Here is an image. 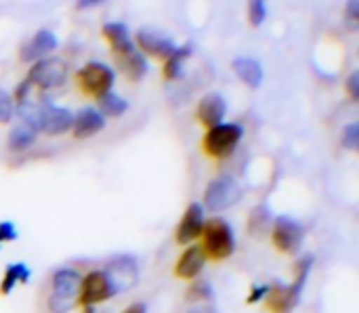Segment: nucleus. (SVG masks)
Wrapping results in <instances>:
<instances>
[{
  "mask_svg": "<svg viewBox=\"0 0 359 313\" xmlns=\"http://www.w3.org/2000/svg\"><path fill=\"white\" fill-rule=\"evenodd\" d=\"M80 286L82 276L78 269L63 267L53 274L50 280V295H48V312L50 313H69L80 299Z\"/></svg>",
  "mask_w": 359,
  "mask_h": 313,
  "instance_id": "1",
  "label": "nucleus"
},
{
  "mask_svg": "<svg viewBox=\"0 0 359 313\" xmlns=\"http://www.w3.org/2000/svg\"><path fill=\"white\" fill-rule=\"evenodd\" d=\"M202 251H204L206 259H212V261L229 259L236 251V238H233V229L229 227V223H225L221 219H212V221L204 223Z\"/></svg>",
  "mask_w": 359,
  "mask_h": 313,
  "instance_id": "2",
  "label": "nucleus"
},
{
  "mask_svg": "<svg viewBox=\"0 0 359 313\" xmlns=\"http://www.w3.org/2000/svg\"><path fill=\"white\" fill-rule=\"evenodd\" d=\"M242 135H244V128L233 122H225V124H217L208 128L202 141L206 156L217 158V160L229 158L236 152L238 143L242 141Z\"/></svg>",
  "mask_w": 359,
  "mask_h": 313,
  "instance_id": "3",
  "label": "nucleus"
},
{
  "mask_svg": "<svg viewBox=\"0 0 359 313\" xmlns=\"http://www.w3.org/2000/svg\"><path fill=\"white\" fill-rule=\"evenodd\" d=\"M240 198H242V185L229 175L217 177L204 189V206L212 213H223L236 206Z\"/></svg>",
  "mask_w": 359,
  "mask_h": 313,
  "instance_id": "4",
  "label": "nucleus"
},
{
  "mask_svg": "<svg viewBox=\"0 0 359 313\" xmlns=\"http://www.w3.org/2000/svg\"><path fill=\"white\" fill-rule=\"evenodd\" d=\"M76 80H78L84 95L99 99L111 91L116 76H114V69L109 65H105L101 61H88L82 69H78Z\"/></svg>",
  "mask_w": 359,
  "mask_h": 313,
  "instance_id": "5",
  "label": "nucleus"
},
{
  "mask_svg": "<svg viewBox=\"0 0 359 313\" xmlns=\"http://www.w3.org/2000/svg\"><path fill=\"white\" fill-rule=\"evenodd\" d=\"M69 74V67L63 59L50 57V59H40L36 61L29 72H27V82L40 91H48V88H57L61 84H65Z\"/></svg>",
  "mask_w": 359,
  "mask_h": 313,
  "instance_id": "6",
  "label": "nucleus"
},
{
  "mask_svg": "<svg viewBox=\"0 0 359 313\" xmlns=\"http://www.w3.org/2000/svg\"><path fill=\"white\" fill-rule=\"evenodd\" d=\"M103 274L109 280L114 295H120L135 288V284L139 282V263L130 255H116L105 263Z\"/></svg>",
  "mask_w": 359,
  "mask_h": 313,
  "instance_id": "7",
  "label": "nucleus"
},
{
  "mask_svg": "<svg viewBox=\"0 0 359 313\" xmlns=\"http://www.w3.org/2000/svg\"><path fill=\"white\" fill-rule=\"evenodd\" d=\"M305 240V227L292 217H278L271 227V242L282 253H297Z\"/></svg>",
  "mask_w": 359,
  "mask_h": 313,
  "instance_id": "8",
  "label": "nucleus"
},
{
  "mask_svg": "<svg viewBox=\"0 0 359 313\" xmlns=\"http://www.w3.org/2000/svg\"><path fill=\"white\" fill-rule=\"evenodd\" d=\"M116 297L114 288L109 284V280L105 278L103 272H90L86 278H82V286H80V299L78 303L84 307L86 313H93V307Z\"/></svg>",
  "mask_w": 359,
  "mask_h": 313,
  "instance_id": "9",
  "label": "nucleus"
},
{
  "mask_svg": "<svg viewBox=\"0 0 359 313\" xmlns=\"http://www.w3.org/2000/svg\"><path fill=\"white\" fill-rule=\"evenodd\" d=\"M204 208L200 204H189L187 211L183 213L179 225H177V232H175V242L181 244V246H187L191 244L196 238L202 236L204 232Z\"/></svg>",
  "mask_w": 359,
  "mask_h": 313,
  "instance_id": "10",
  "label": "nucleus"
},
{
  "mask_svg": "<svg viewBox=\"0 0 359 313\" xmlns=\"http://www.w3.org/2000/svg\"><path fill=\"white\" fill-rule=\"evenodd\" d=\"M72 120H74V114L65 107H59V105H53L50 101L44 105L42 109V116H40V124H38V133H44V135H63L67 131H72Z\"/></svg>",
  "mask_w": 359,
  "mask_h": 313,
  "instance_id": "11",
  "label": "nucleus"
},
{
  "mask_svg": "<svg viewBox=\"0 0 359 313\" xmlns=\"http://www.w3.org/2000/svg\"><path fill=\"white\" fill-rule=\"evenodd\" d=\"M114 57H116V61H118L122 74H124L128 80L137 82V80H141V78L147 74V59H145V55L137 48L135 42H130L128 46H124V48H120V51H114Z\"/></svg>",
  "mask_w": 359,
  "mask_h": 313,
  "instance_id": "12",
  "label": "nucleus"
},
{
  "mask_svg": "<svg viewBox=\"0 0 359 313\" xmlns=\"http://www.w3.org/2000/svg\"><path fill=\"white\" fill-rule=\"evenodd\" d=\"M301 295H303V288H299L297 284L284 286L278 282V284L269 286L265 301H267V307L273 313H290L299 305Z\"/></svg>",
  "mask_w": 359,
  "mask_h": 313,
  "instance_id": "13",
  "label": "nucleus"
},
{
  "mask_svg": "<svg viewBox=\"0 0 359 313\" xmlns=\"http://www.w3.org/2000/svg\"><path fill=\"white\" fill-rule=\"evenodd\" d=\"M137 44L143 53H147L156 59H168L177 48L172 38H168L160 32H154V29H139Z\"/></svg>",
  "mask_w": 359,
  "mask_h": 313,
  "instance_id": "14",
  "label": "nucleus"
},
{
  "mask_svg": "<svg viewBox=\"0 0 359 313\" xmlns=\"http://www.w3.org/2000/svg\"><path fill=\"white\" fill-rule=\"evenodd\" d=\"M204 265H206V255H204L202 246L191 244V246H187V248L183 251V255L179 257V261H177V265H175V276H177L179 280L191 282V280H196V278L202 274Z\"/></svg>",
  "mask_w": 359,
  "mask_h": 313,
  "instance_id": "15",
  "label": "nucleus"
},
{
  "mask_svg": "<svg viewBox=\"0 0 359 313\" xmlns=\"http://www.w3.org/2000/svg\"><path fill=\"white\" fill-rule=\"evenodd\" d=\"M57 48V38L50 29H40L36 32L23 46H21V61H40L44 59V55H48L50 51Z\"/></svg>",
  "mask_w": 359,
  "mask_h": 313,
  "instance_id": "16",
  "label": "nucleus"
},
{
  "mask_svg": "<svg viewBox=\"0 0 359 313\" xmlns=\"http://www.w3.org/2000/svg\"><path fill=\"white\" fill-rule=\"evenodd\" d=\"M103 126H105V118L95 107H82L80 112L74 114L72 135L76 139H88L97 135L99 131H103Z\"/></svg>",
  "mask_w": 359,
  "mask_h": 313,
  "instance_id": "17",
  "label": "nucleus"
},
{
  "mask_svg": "<svg viewBox=\"0 0 359 313\" xmlns=\"http://www.w3.org/2000/svg\"><path fill=\"white\" fill-rule=\"evenodd\" d=\"M225 112H227V105H225V101H223V97L219 93H208L198 103V120L206 128H212L217 124H223Z\"/></svg>",
  "mask_w": 359,
  "mask_h": 313,
  "instance_id": "18",
  "label": "nucleus"
},
{
  "mask_svg": "<svg viewBox=\"0 0 359 313\" xmlns=\"http://www.w3.org/2000/svg\"><path fill=\"white\" fill-rule=\"evenodd\" d=\"M231 65H233L236 76L244 84H248L250 88H259L261 86V82H263V67H261V63L257 59H252V57H238V59H233Z\"/></svg>",
  "mask_w": 359,
  "mask_h": 313,
  "instance_id": "19",
  "label": "nucleus"
},
{
  "mask_svg": "<svg viewBox=\"0 0 359 313\" xmlns=\"http://www.w3.org/2000/svg\"><path fill=\"white\" fill-rule=\"evenodd\" d=\"M36 137H38V133L34 128L19 122L17 126H13V131L8 135V149L11 152H25L36 143Z\"/></svg>",
  "mask_w": 359,
  "mask_h": 313,
  "instance_id": "20",
  "label": "nucleus"
},
{
  "mask_svg": "<svg viewBox=\"0 0 359 313\" xmlns=\"http://www.w3.org/2000/svg\"><path fill=\"white\" fill-rule=\"evenodd\" d=\"M101 34L111 44V51H120V48H124V46H128L133 42L130 36H128V27L124 23H120V21L105 23L101 27Z\"/></svg>",
  "mask_w": 359,
  "mask_h": 313,
  "instance_id": "21",
  "label": "nucleus"
},
{
  "mask_svg": "<svg viewBox=\"0 0 359 313\" xmlns=\"http://www.w3.org/2000/svg\"><path fill=\"white\" fill-rule=\"evenodd\" d=\"M191 53H194V48H191L189 44L177 46L175 53H172V55L166 59V63H164V78H166V80H177V78H181V74H183V63H185L187 57H191Z\"/></svg>",
  "mask_w": 359,
  "mask_h": 313,
  "instance_id": "22",
  "label": "nucleus"
},
{
  "mask_svg": "<svg viewBox=\"0 0 359 313\" xmlns=\"http://www.w3.org/2000/svg\"><path fill=\"white\" fill-rule=\"evenodd\" d=\"M29 280V267L25 263H13L6 267L4 278L0 282V295H8L19 282H27Z\"/></svg>",
  "mask_w": 359,
  "mask_h": 313,
  "instance_id": "23",
  "label": "nucleus"
},
{
  "mask_svg": "<svg viewBox=\"0 0 359 313\" xmlns=\"http://www.w3.org/2000/svg\"><path fill=\"white\" fill-rule=\"evenodd\" d=\"M99 109H101L99 112L101 116L118 118V116H122L128 109V103H126V99H122L120 95H116L114 91H109L103 97H99Z\"/></svg>",
  "mask_w": 359,
  "mask_h": 313,
  "instance_id": "24",
  "label": "nucleus"
},
{
  "mask_svg": "<svg viewBox=\"0 0 359 313\" xmlns=\"http://www.w3.org/2000/svg\"><path fill=\"white\" fill-rule=\"evenodd\" d=\"M271 223V215L265 206H257L252 213H250V223H248V229L257 236L261 232L267 229V225Z\"/></svg>",
  "mask_w": 359,
  "mask_h": 313,
  "instance_id": "25",
  "label": "nucleus"
},
{
  "mask_svg": "<svg viewBox=\"0 0 359 313\" xmlns=\"http://www.w3.org/2000/svg\"><path fill=\"white\" fill-rule=\"evenodd\" d=\"M265 17H267V4H265L263 0H252V2H248V21H250L252 27L263 25Z\"/></svg>",
  "mask_w": 359,
  "mask_h": 313,
  "instance_id": "26",
  "label": "nucleus"
},
{
  "mask_svg": "<svg viewBox=\"0 0 359 313\" xmlns=\"http://www.w3.org/2000/svg\"><path fill=\"white\" fill-rule=\"evenodd\" d=\"M13 114H15V101L4 88H0V124H6L13 118Z\"/></svg>",
  "mask_w": 359,
  "mask_h": 313,
  "instance_id": "27",
  "label": "nucleus"
},
{
  "mask_svg": "<svg viewBox=\"0 0 359 313\" xmlns=\"http://www.w3.org/2000/svg\"><path fill=\"white\" fill-rule=\"evenodd\" d=\"M341 143H343V147H347V149H358L359 145V124H347L345 128H343V137H341Z\"/></svg>",
  "mask_w": 359,
  "mask_h": 313,
  "instance_id": "28",
  "label": "nucleus"
},
{
  "mask_svg": "<svg viewBox=\"0 0 359 313\" xmlns=\"http://www.w3.org/2000/svg\"><path fill=\"white\" fill-rule=\"evenodd\" d=\"M11 240H17V229L11 221H2L0 223V244L11 242Z\"/></svg>",
  "mask_w": 359,
  "mask_h": 313,
  "instance_id": "29",
  "label": "nucleus"
},
{
  "mask_svg": "<svg viewBox=\"0 0 359 313\" xmlns=\"http://www.w3.org/2000/svg\"><path fill=\"white\" fill-rule=\"evenodd\" d=\"M269 293V286L267 284H255L252 286V293L248 297V303H257V301H263Z\"/></svg>",
  "mask_w": 359,
  "mask_h": 313,
  "instance_id": "30",
  "label": "nucleus"
},
{
  "mask_svg": "<svg viewBox=\"0 0 359 313\" xmlns=\"http://www.w3.org/2000/svg\"><path fill=\"white\" fill-rule=\"evenodd\" d=\"M347 93L351 95V99H359V72H353L347 78Z\"/></svg>",
  "mask_w": 359,
  "mask_h": 313,
  "instance_id": "31",
  "label": "nucleus"
},
{
  "mask_svg": "<svg viewBox=\"0 0 359 313\" xmlns=\"http://www.w3.org/2000/svg\"><path fill=\"white\" fill-rule=\"evenodd\" d=\"M347 17L351 19V21H355L359 17V2L358 0H351V2H347Z\"/></svg>",
  "mask_w": 359,
  "mask_h": 313,
  "instance_id": "32",
  "label": "nucleus"
},
{
  "mask_svg": "<svg viewBox=\"0 0 359 313\" xmlns=\"http://www.w3.org/2000/svg\"><path fill=\"white\" fill-rule=\"evenodd\" d=\"M122 313H147V305L145 303H135V305L126 307Z\"/></svg>",
  "mask_w": 359,
  "mask_h": 313,
  "instance_id": "33",
  "label": "nucleus"
},
{
  "mask_svg": "<svg viewBox=\"0 0 359 313\" xmlns=\"http://www.w3.org/2000/svg\"><path fill=\"white\" fill-rule=\"evenodd\" d=\"M189 313H215V309L210 305H200V307H194Z\"/></svg>",
  "mask_w": 359,
  "mask_h": 313,
  "instance_id": "34",
  "label": "nucleus"
}]
</instances>
